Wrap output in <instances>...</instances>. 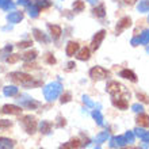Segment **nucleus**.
<instances>
[{"label":"nucleus","instance_id":"f704fd0d","mask_svg":"<svg viewBox=\"0 0 149 149\" xmlns=\"http://www.w3.org/2000/svg\"><path fill=\"white\" fill-rule=\"evenodd\" d=\"M12 126V122L11 121H7V119H1L0 121V130H4V129H8Z\"/></svg>","mask_w":149,"mask_h":149},{"label":"nucleus","instance_id":"e433bc0d","mask_svg":"<svg viewBox=\"0 0 149 149\" xmlns=\"http://www.w3.org/2000/svg\"><path fill=\"white\" fill-rule=\"evenodd\" d=\"M11 50H12V46H11V45H7V46L3 49V52H1V57H3V58H6L7 56H10L8 53H11Z\"/></svg>","mask_w":149,"mask_h":149},{"label":"nucleus","instance_id":"4468645a","mask_svg":"<svg viewBox=\"0 0 149 149\" xmlns=\"http://www.w3.org/2000/svg\"><path fill=\"white\" fill-rule=\"evenodd\" d=\"M33 34H34V38H36L38 42L47 43L49 41H50V39H49V37H47L43 31H41L39 29H34V30H33Z\"/></svg>","mask_w":149,"mask_h":149},{"label":"nucleus","instance_id":"423d86ee","mask_svg":"<svg viewBox=\"0 0 149 149\" xmlns=\"http://www.w3.org/2000/svg\"><path fill=\"white\" fill-rule=\"evenodd\" d=\"M109 76V71L102 67H94L90 69V77L92 80H103Z\"/></svg>","mask_w":149,"mask_h":149},{"label":"nucleus","instance_id":"c9c22d12","mask_svg":"<svg viewBox=\"0 0 149 149\" xmlns=\"http://www.w3.org/2000/svg\"><path fill=\"white\" fill-rule=\"evenodd\" d=\"M31 45H33V42L30 39H27V41H22V42L18 43V47H19V49H26V47L31 46Z\"/></svg>","mask_w":149,"mask_h":149},{"label":"nucleus","instance_id":"f257e3e1","mask_svg":"<svg viewBox=\"0 0 149 149\" xmlns=\"http://www.w3.org/2000/svg\"><path fill=\"white\" fill-rule=\"evenodd\" d=\"M8 79L12 83H15V84L22 87H34L39 84V83L34 81V77L31 74L23 73V72H11V73H8Z\"/></svg>","mask_w":149,"mask_h":149},{"label":"nucleus","instance_id":"f03ea898","mask_svg":"<svg viewBox=\"0 0 149 149\" xmlns=\"http://www.w3.org/2000/svg\"><path fill=\"white\" fill-rule=\"evenodd\" d=\"M63 92V84L60 81H53L49 83L45 88H43V95L47 102H53L54 99L60 96V94Z\"/></svg>","mask_w":149,"mask_h":149},{"label":"nucleus","instance_id":"20e7f679","mask_svg":"<svg viewBox=\"0 0 149 149\" xmlns=\"http://www.w3.org/2000/svg\"><path fill=\"white\" fill-rule=\"evenodd\" d=\"M106 91L113 96V98H119L121 95L127 94V91L125 90V87L119 84L118 81H110L106 87Z\"/></svg>","mask_w":149,"mask_h":149},{"label":"nucleus","instance_id":"09e8293b","mask_svg":"<svg viewBox=\"0 0 149 149\" xmlns=\"http://www.w3.org/2000/svg\"><path fill=\"white\" fill-rule=\"evenodd\" d=\"M74 67H76V65H74V63H68V69H73Z\"/></svg>","mask_w":149,"mask_h":149},{"label":"nucleus","instance_id":"c85d7f7f","mask_svg":"<svg viewBox=\"0 0 149 149\" xmlns=\"http://www.w3.org/2000/svg\"><path fill=\"white\" fill-rule=\"evenodd\" d=\"M138 38H140V43H141V45H148L149 43V29L144 30L142 34L138 37Z\"/></svg>","mask_w":149,"mask_h":149},{"label":"nucleus","instance_id":"6e6d98bb","mask_svg":"<svg viewBox=\"0 0 149 149\" xmlns=\"http://www.w3.org/2000/svg\"><path fill=\"white\" fill-rule=\"evenodd\" d=\"M118 149H123V148H118Z\"/></svg>","mask_w":149,"mask_h":149},{"label":"nucleus","instance_id":"7ed1b4c3","mask_svg":"<svg viewBox=\"0 0 149 149\" xmlns=\"http://www.w3.org/2000/svg\"><path fill=\"white\" fill-rule=\"evenodd\" d=\"M20 125L23 127V130L26 132L27 134H34L37 132V127H38V123H37V119L36 117L33 115H24L19 119Z\"/></svg>","mask_w":149,"mask_h":149},{"label":"nucleus","instance_id":"a19ab883","mask_svg":"<svg viewBox=\"0 0 149 149\" xmlns=\"http://www.w3.org/2000/svg\"><path fill=\"white\" fill-rule=\"evenodd\" d=\"M83 102L86 103V104H87L88 107H95V106H96V104H95V103L92 102V100H91V99L88 98V96H86V95L83 96Z\"/></svg>","mask_w":149,"mask_h":149},{"label":"nucleus","instance_id":"4d7b16f0","mask_svg":"<svg viewBox=\"0 0 149 149\" xmlns=\"http://www.w3.org/2000/svg\"><path fill=\"white\" fill-rule=\"evenodd\" d=\"M39 149H42V148H39Z\"/></svg>","mask_w":149,"mask_h":149},{"label":"nucleus","instance_id":"0eeeda50","mask_svg":"<svg viewBox=\"0 0 149 149\" xmlns=\"http://www.w3.org/2000/svg\"><path fill=\"white\" fill-rule=\"evenodd\" d=\"M104 36H106V31H104V30H100V31H98L95 34L94 38H92V43H91L92 50H98L99 46L102 45L103 39H104Z\"/></svg>","mask_w":149,"mask_h":149},{"label":"nucleus","instance_id":"7c9ffc66","mask_svg":"<svg viewBox=\"0 0 149 149\" xmlns=\"http://www.w3.org/2000/svg\"><path fill=\"white\" fill-rule=\"evenodd\" d=\"M72 7H73L74 12H81L83 10H84V1H83V0H76Z\"/></svg>","mask_w":149,"mask_h":149},{"label":"nucleus","instance_id":"37998d69","mask_svg":"<svg viewBox=\"0 0 149 149\" xmlns=\"http://www.w3.org/2000/svg\"><path fill=\"white\" fill-rule=\"evenodd\" d=\"M137 98L138 99H141L144 103H149V98L146 96L145 94H141V92H137Z\"/></svg>","mask_w":149,"mask_h":149},{"label":"nucleus","instance_id":"5701e85b","mask_svg":"<svg viewBox=\"0 0 149 149\" xmlns=\"http://www.w3.org/2000/svg\"><path fill=\"white\" fill-rule=\"evenodd\" d=\"M39 132L42 134H49L52 132V123L49 121H42L39 123Z\"/></svg>","mask_w":149,"mask_h":149},{"label":"nucleus","instance_id":"6e6552de","mask_svg":"<svg viewBox=\"0 0 149 149\" xmlns=\"http://www.w3.org/2000/svg\"><path fill=\"white\" fill-rule=\"evenodd\" d=\"M127 144L125 136H115L110 140V146L111 148H123Z\"/></svg>","mask_w":149,"mask_h":149},{"label":"nucleus","instance_id":"8fccbe9b","mask_svg":"<svg viewBox=\"0 0 149 149\" xmlns=\"http://www.w3.org/2000/svg\"><path fill=\"white\" fill-rule=\"evenodd\" d=\"M146 148H148V141H144V144H142L141 149H146Z\"/></svg>","mask_w":149,"mask_h":149},{"label":"nucleus","instance_id":"6ab92c4d","mask_svg":"<svg viewBox=\"0 0 149 149\" xmlns=\"http://www.w3.org/2000/svg\"><path fill=\"white\" fill-rule=\"evenodd\" d=\"M136 122H137V125L140 126V127H148L149 126V115L140 113V115L137 117Z\"/></svg>","mask_w":149,"mask_h":149},{"label":"nucleus","instance_id":"c756f323","mask_svg":"<svg viewBox=\"0 0 149 149\" xmlns=\"http://www.w3.org/2000/svg\"><path fill=\"white\" fill-rule=\"evenodd\" d=\"M109 138V132H103V133H99L96 137H95V142L96 144H102V142H104Z\"/></svg>","mask_w":149,"mask_h":149},{"label":"nucleus","instance_id":"473e14b6","mask_svg":"<svg viewBox=\"0 0 149 149\" xmlns=\"http://www.w3.org/2000/svg\"><path fill=\"white\" fill-rule=\"evenodd\" d=\"M19 60H20L19 54H11V56H7V57H6V61H7L8 64H15V63H18Z\"/></svg>","mask_w":149,"mask_h":149},{"label":"nucleus","instance_id":"13d9d810","mask_svg":"<svg viewBox=\"0 0 149 149\" xmlns=\"http://www.w3.org/2000/svg\"><path fill=\"white\" fill-rule=\"evenodd\" d=\"M148 20H149V18H148Z\"/></svg>","mask_w":149,"mask_h":149},{"label":"nucleus","instance_id":"2f4dec72","mask_svg":"<svg viewBox=\"0 0 149 149\" xmlns=\"http://www.w3.org/2000/svg\"><path fill=\"white\" fill-rule=\"evenodd\" d=\"M36 4L38 6L39 8H49L52 6V1L50 0H36Z\"/></svg>","mask_w":149,"mask_h":149},{"label":"nucleus","instance_id":"4be33fe9","mask_svg":"<svg viewBox=\"0 0 149 149\" xmlns=\"http://www.w3.org/2000/svg\"><path fill=\"white\" fill-rule=\"evenodd\" d=\"M27 11H29V15L31 16V18H38L41 8H39L36 3H31V4H30V6L27 7Z\"/></svg>","mask_w":149,"mask_h":149},{"label":"nucleus","instance_id":"79ce46f5","mask_svg":"<svg viewBox=\"0 0 149 149\" xmlns=\"http://www.w3.org/2000/svg\"><path fill=\"white\" fill-rule=\"evenodd\" d=\"M132 110L136 111V113H142L144 107H142V104H140V103H134L133 106H132Z\"/></svg>","mask_w":149,"mask_h":149},{"label":"nucleus","instance_id":"39448f33","mask_svg":"<svg viewBox=\"0 0 149 149\" xmlns=\"http://www.w3.org/2000/svg\"><path fill=\"white\" fill-rule=\"evenodd\" d=\"M16 100L22 107H26V109H30V110H34L37 107H39V102H37L31 96H29L27 94H20Z\"/></svg>","mask_w":149,"mask_h":149},{"label":"nucleus","instance_id":"603ef678","mask_svg":"<svg viewBox=\"0 0 149 149\" xmlns=\"http://www.w3.org/2000/svg\"><path fill=\"white\" fill-rule=\"evenodd\" d=\"M4 1H6V0H0V7L3 6V3H4Z\"/></svg>","mask_w":149,"mask_h":149},{"label":"nucleus","instance_id":"864d4df0","mask_svg":"<svg viewBox=\"0 0 149 149\" xmlns=\"http://www.w3.org/2000/svg\"><path fill=\"white\" fill-rule=\"evenodd\" d=\"M146 52H148V53H149V47H146Z\"/></svg>","mask_w":149,"mask_h":149},{"label":"nucleus","instance_id":"c03bdc74","mask_svg":"<svg viewBox=\"0 0 149 149\" xmlns=\"http://www.w3.org/2000/svg\"><path fill=\"white\" fill-rule=\"evenodd\" d=\"M18 4L24 6V7H29V6L31 4V0H18Z\"/></svg>","mask_w":149,"mask_h":149},{"label":"nucleus","instance_id":"bb28decb","mask_svg":"<svg viewBox=\"0 0 149 149\" xmlns=\"http://www.w3.org/2000/svg\"><path fill=\"white\" fill-rule=\"evenodd\" d=\"M138 12H149V0H141L137 6Z\"/></svg>","mask_w":149,"mask_h":149},{"label":"nucleus","instance_id":"4c0bfd02","mask_svg":"<svg viewBox=\"0 0 149 149\" xmlns=\"http://www.w3.org/2000/svg\"><path fill=\"white\" fill-rule=\"evenodd\" d=\"M45 60H46V63H47V64H50V65L56 64V58L53 57V54H52V53H47V54L45 56Z\"/></svg>","mask_w":149,"mask_h":149},{"label":"nucleus","instance_id":"3c124183","mask_svg":"<svg viewBox=\"0 0 149 149\" xmlns=\"http://www.w3.org/2000/svg\"><path fill=\"white\" fill-rule=\"evenodd\" d=\"M88 3L90 4H96L98 3V0H88Z\"/></svg>","mask_w":149,"mask_h":149},{"label":"nucleus","instance_id":"de8ad7c7","mask_svg":"<svg viewBox=\"0 0 149 149\" xmlns=\"http://www.w3.org/2000/svg\"><path fill=\"white\" fill-rule=\"evenodd\" d=\"M123 1H125L126 4H129V6H133V4L136 3V1H137V0H123Z\"/></svg>","mask_w":149,"mask_h":149},{"label":"nucleus","instance_id":"393cba45","mask_svg":"<svg viewBox=\"0 0 149 149\" xmlns=\"http://www.w3.org/2000/svg\"><path fill=\"white\" fill-rule=\"evenodd\" d=\"M92 12H94V15L96 16V18H104V15H106V11H104V6H103V4H99L98 7H95L94 10H92Z\"/></svg>","mask_w":149,"mask_h":149},{"label":"nucleus","instance_id":"a18cd8bd","mask_svg":"<svg viewBox=\"0 0 149 149\" xmlns=\"http://www.w3.org/2000/svg\"><path fill=\"white\" fill-rule=\"evenodd\" d=\"M130 43H132L133 46H137V45H140V38H138V37H134V38L130 41Z\"/></svg>","mask_w":149,"mask_h":149},{"label":"nucleus","instance_id":"aec40b11","mask_svg":"<svg viewBox=\"0 0 149 149\" xmlns=\"http://www.w3.org/2000/svg\"><path fill=\"white\" fill-rule=\"evenodd\" d=\"M15 142L7 137H0V149H14Z\"/></svg>","mask_w":149,"mask_h":149},{"label":"nucleus","instance_id":"9d476101","mask_svg":"<svg viewBox=\"0 0 149 149\" xmlns=\"http://www.w3.org/2000/svg\"><path fill=\"white\" fill-rule=\"evenodd\" d=\"M4 114H11V115H19L22 113V109L19 106H15V104H4L3 109H1Z\"/></svg>","mask_w":149,"mask_h":149},{"label":"nucleus","instance_id":"9b49d317","mask_svg":"<svg viewBox=\"0 0 149 149\" xmlns=\"http://www.w3.org/2000/svg\"><path fill=\"white\" fill-rule=\"evenodd\" d=\"M22 19H23V12H20V11H14V12H11V14L7 15V20L12 24L19 23Z\"/></svg>","mask_w":149,"mask_h":149},{"label":"nucleus","instance_id":"dca6fc26","mask_svg":"<svg viewBox=\"0 0 149 149\" xmlns=\"http://www.w3.org/2000/svg\"><path fill=\"white\" fill-rule=\"evenodd\" d=\"M113 104L119 110H126L129 107V103L125 98H114L113 99Z\"/></svg>","mask_w":149,"mask_h":149},{"label":"nucleus","instance_id":"49530a36","mask_svg":"<svg viewBox=\"0 0 149 149\" xmlns=\"http://www.w3.org/2000/svg\"><path fill=\"white\" fill-rule=\"evenodd\" d=\"M58 125H57V126H58V127H63V126H65V123H67V122H65V119H64V118L63 117H58Z\"/></svg>","mask_w":149,"mask_h":149},{"label":"nucleus","instance_id":"412c9836","mask_svg":"<svg viewBox=\"0 0 149 149\" xmlns=\"http://www.w3.org/2000/svg\"><path fill=\"white\" fill-rule=\"evenodd\" d=\"M133 133H134V136H137L138 138H141L142 141H148L149 142V132L141 129V127H137V129L134 130Z\"/></svg>","mask_w":149,"mask_h":149},{"label":"nucleus","instance_id":"a211bd4d","mask_svg":"<svg viewBox=\"0 0 149 149\" xmlns=\"http://www.w3.org/2000/svg\"><path fill=\"white\" fill-rule=\"evenodd\" d=\"M76 57H77V60H80V61H87V60H90V57H91V50L88 47H83V49H80V50L77 52Z\"/></svg>","mask_w":149,"mask_h":149},{"label":"nucleus","instance_id":"72a5a7b5","mask_svg":"<svg viewBox=\"0 0 149 149\" xmlns=\"http://www.w3.org/2000/svg\"><path fill=\"white\" fill-rule=\"evenodd\" d=\"M1 8H3L4 11H10V10H14V8H15V4L12 3L11 0H6L3 3V6H1Z\"/></svg>","mask_w":149,"mask_h":149},{"label":"nucleus","instance_id":"f3484780","mask_svg":"<svg viewBox=\"0 0 149 149\" xmlns=\"http://www.w3.org/2000/svg\"><path fill=\"white\" fill-rule=\"evenodd\" d=\"M119 76L123 79H127V80H130V81L136 83L137 81V76H136V73H134L133 71H130V69H122L121 72H119Z\"/></svg>","mask_w":149,"mask_h":149},{"label":"nucleus","instance_id":"58836bf2","mask_svg":"<svg viewBox=\"0 0 149 149\" xmlns=\"http://www.w3.org/2000/svg\"><path fill=\"white\" fill-rule=\"evenodd\" d=\"M71 98H72V95H71V92H65V94L61 96V103H68L69 100H71Z\"/></svg>","mask_w":149,"mask_h":149},{"label":"nucleus","instance_id":"ea45409f","mask_svg":"<svg viewBox=\"0 0 149 149\" xmlns=\"http://www.w3.org/2000/svg\"><path fill=\"white\" fill-rule=\"evenodd\" d=\"M125 137H126V140H127V144L134 142V133H133V132H126Z\"/></svg>","mask_w":149,"mask_h":149},{"label":"nucleus","instance_id":"cd10ccee","mask_svg":"<svg viewBox=\"0 0 149 149\" xmlns=\"http://www.w3.org/2000/svg\"><path fill=\"white\" fill-rule=\"evenodd\" d=\"M92 118L96 121V123H98L99 126H103V115H102V113H100L99 110L92 111Z\"/></svg>","mask_w":149,"mask_h":149},{"label":"nucleus","instance_id":"2eb2a0df","mask_svg":"<svg viewBox=\"0 0 149 149\" xmlns=\"http://www.w3.org/2000/svg\"><path fill=\"white\" fill-rule=\"evenodd\" d=\"M81 146V144H80V140L79 138H72L69 142H65V144H63V145L60 146V149H79Z\"/></svg>","mask_w":149,"mask_h":149},{"label":"nucleus","instance_id":"ddd939ff","mask_svg":"<svg viewBox=\"0 0 149 149\" xmlns=\"http://www.w3.org/2000/svg\"><path fill=\"white\" fill-rule=\"evenodd\" d=\"M47 29H49V31H50L53 39H58L60 37H61V34H63V30H61V27H60V26H57V24L49 23V24H47Z\"/></svg>","mask_w":149,"mask_h":149},{"label":"nucleus","instance_id":"1a4fd4ad","mask_svg":"<svg viewBox=\"0 0 149 149\" xmlns=\"http://www.w3.org/2000/svg\"><path fill=\"white\" fill-rule=\"evenodd\" d=\"M130 26H132V19H130L129 16H125V18H122V19L118 22L117 27H115V31H117V34H119V33H122L123 30L130 27Z\"/></svg>","mask_w":149,"mask_h":149},{"label":"nucleus","instance_id":"f8f14e48","mask_svg":"<svg viewBox=\"0 0 149 149\" xmlns=\"http://www.w3.org/2000/svg\"><path fill=\"white\" fill-rule=\"evenodd\" d=\"M77 52H79V43L77 42H73V41L68 42L67 49H65V53H67L68 57H72V56L77 54Z\"/></svg>","mask_w":149,"mask_h":149},{"label":"nucleus","instance_id":"a878e982","mask_svg":"<svg viewBox=\"0 0 149 149\" xmlns=\"http://www.w3.org/2000/svg\"><path fill=\"white\" fill-rule=\"evenodd\" d=\"M37 54H38V53H37L36 50H29L22 56V60H24V61H33V60L37 58Z\"/></svg>","mask_w":149,"mask_h":149},{"label":"nucleus","instance_id":"b1692460","mask_svg":"<svg viewBox=\"0 0 149 149\" xmlns=\"http://www.w3.org/2000/svg\"><path fill=\"white\" fill-rule=\"evenodd\" d=\"M3 94L6 96H15L18 95V87L15 86H6L3 88Z\"/></svg>","mask_w":149,"mask_h":149},{"label":"nucleus","instance_id":"5fc2aeb1","mask_svg":"<svg viewBox=\"0 0 149 149\" xmlns=\"http://www.w3.org/2000/svg\"><path fill=\"white\" fill-rule=\"evenodd\" d=\"M95 149H100V146H98V148H95Z\"/></svg>","mask_w":149,"mask_h":149}]
</instances>
